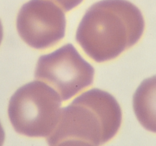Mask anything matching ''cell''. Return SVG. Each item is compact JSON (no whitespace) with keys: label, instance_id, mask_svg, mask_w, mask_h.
I'll use <instances>...</instances> for the list:
<instances>
[{"label":"cell","instance_id":"cell-7","mask_svg":"<svg viewBox=\"0 0 156 146\" xmlns=\"http://www.w3.org/2000/svg\"><path fill=\"white\" fill-rule=\"evenodd\" d=\"M61 6L64 11L68 12L80 5L83 0H51Z\"/></svg>","mask_w":156,"mask_h":146},{"label":"cell","instance_id":"cell-6","mask_svg":"<svg viewBox=\"0 0 156 146\" xmlns=\"http://www.w3.org/2000/svg\"><path fill=\"white\" fill-rule=\"evenodd\" d=\"M133 110L140 124L156 133V75L144 80L133 96Z\"/></svg>","mask_w":156,"mask_h":146},{"label":"cell","instance_id":"cell-1","mask_svg":"<svg viewBox=\"0 0 156 146\" xmlns=\"http://www.w3.org/2000/svg\"><path fill=\"white\" fill-rule=\"evenodd\" d=\"M145 28L140 10L127 0H101L85 13L76 34L83 51L97 62L119 56L140 40Z\"/></svg>","mask_w":156,"mask_h":146},{"label":"cell","instance_id":"cell-8","mask_svg":"<svg viewBox=\"0 0 156 146\" xmlns=\"http://www.w3.org/2000/svg\"><path fill=\"white\" fill-rule=\"evenodd\" d=\"M4 140H5V132H4L2 124L0 123V146L2 145Z\"/></svg>","mask_w":156,"mask_h":146},{"label":"cell","instance_id":"cell-9","mask_svg":"<svg viewBox=\"0 0 156 146\" xmlns=\"http://www.w3.org/2000/svg\"><path fill=\"white\" fill-rule=\"evenodd\" d=\"M2 38H3V28H2V22L0 21V44L2 43Z\"/></svg>","mask_w":156,"mask_h":146},{"label":"cell","instance_id":"cell-4","mask_svg":"<svg viewBox=\"0 0 156 146\" xmlns=\"http://www.w3.org/2000/svg\"><path fill=\"white\" fill-rule=\"evenodd\" d=\"M34 75L67 101L92 84L94 69L72 44H67L39 58Z\"/></svg>","mask_w":156,"mask_h":146},{"label":"cell","instance_id":"cell-5","mask_svg":"<svg viewBox=\"0 0 156 146\" xmlns=\"http://www.w3.org/2000/svg\"><path fill=\"white\" fill-rule=\"evenodd\" d=\"M16 24L21 38L38 50L55 46L65 34L64 12L51 0H30L24 4Z\"/></svg>","mask_w":156,"mask_h":146},{"label":"cell","instance_id":"cell-3","mask_svg":"<svg viewBox=\"0 0 156 146\" xmlns=\"http://www.w3.org/2000/svg\"><path fill=\"white\" fill-rule=\"evenodd\" d=\"M61 101L59 94L47 83L31 81L19 88L10 99V122L18 133L48 137L59 121Z\"/></svg>","mask_w":156,"mask_h":146},{"label":"cell","instance_id":"cell-2","mask_svg":"<svg viewBox=\"0 0 156 146\" xmlns=\"http://www.w3.org/2000/svg\"><path fill=\"white\" fill-rule=\"evenodd\" d=\"M122 122L116 100L105 91L94 88L61 109L55 130L47 137L50 145H100L112 139Z\"/></svg>","mask_w":156,"mask_h":146}]
</instances>
